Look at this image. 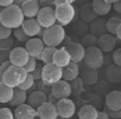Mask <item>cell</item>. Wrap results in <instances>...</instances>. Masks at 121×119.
<instances>
[{"label": "cell", "instance_id": "obj_1", "mask_svg": "<svg viewBox=\"0 0 121 119\" xmlns=\"http://www.w3.org/2000/svg\"><path fill=\"white\" fill-rule=\"evenodd\" d=\"M24 20H25V17L22 14L21 7L14 6V4L3 8L1 12H0V22L4 26L10 28V29H17V28L22 26Z\"/></svg>", "mask_w": 121, "mask_h": 119}, {"label": "cell", "instance_id": "obj_2", "mask_svg": "<svg viewBox=\"0 0 121 119\" xmlns=\"http://www.w3.org/2000/svg\"><path fill=\"white\" fill-rule=\"evenodd\" d=\"M26 75H28V72L25 71L22 67L10 65L7 68V71L4 72V75L1 78V82L4 84H7V86H10V87H13V89H15L25 80Z\"/></svg>", "mask_w": 121, "mask_h": 119}, {"label": "cell", "instance_id": "obj_3", "mask_svg": "<svg viewBox=\"0 0 121 119\" xmlns=\"http://www.w3.org/2000/svg\"><path fill=\"white\" fill-rule=\"evenodd\" d=\"M65 39V31L64 28L59 24H54L50 28L43 29V36H42V40L45 43V46H52V47H56L61 44Z\"/></svg>", "mask_w": 121, "mask_h": 119}, {"label": "cell", "instance_id": "obj_4", "mask_svg": "<svg viewBox=\"0 0 121 119\" xmlns=\"http://www.w3.org/2000/svg\"><path fill=\"white\" fill-rule=\"evenodd\" d=\"M84 62L88 68L92 69H99L103 64H104V56L103 51L100 48L95 46V47H88L85 50V57Z\"/></svg>", "mask_w": 121, "mask_h": 119}, {"label": "cell", "instance_id": "obj_5", "mask_svg": "<svg viewBox=\"0 0 121 119\" xmlns=\"http://www.w3.org/2000/svg\"><path fill=\"white\" fill-rule=\"evenodd\" d=\"M63 79V69L60 67L52 64H45V67L42 68V82L48 86H53L56 82H59Z\"/></svg>", "mask_w": 121, "mask_h": 119}, {"label": "cell", "instance_id": "obj_6", "mask_svg": "<svg viewBox=\"0 0 121 119\" xmlns=\"http://www.w3.org/2000/svg\"><path fill=\"white\" fill-rule=\"evenodd\" d=\"M54 14H56V21L59 22V25L64 26L73 22L75 17V7L73 4H59L54 8Z\"/></svg>", "mask_w": 121, "mask_h": 119}, {"label": "cell", "instance_id": "obj_7", "mask_svg": "<svg viewBox=\"0 0 121 119\" xmlns=\"http://www.w3.org/2000/svg\"><path fill=\"white\" fill-rule=\"evenodd\" d=\"M56 108H57V114L60 118L64 119H70L75 115V103L70 98H61V100H57L56 103Z\"/></svg>", "mask_w": 121, "mask_h": 119}, {"label": "cell", "instance_id": "obj_8", "mask_svg": "<svg viewBox=\"0 0 121 119\" xmlns=\"http://www.w3.org/2000/svg\"><path fill=\"white\" fill-rule=\"evenodd\" d=\"M38 22L43 29L50 28L56 24V14H54V8L53 7H40V10L36 15Z\"/></svg>", "mask_w": 121, "mask_h": 119}, {"label": "cell", "instance_id": "obj_9", "mask_svg": "<svg viewBox=\"0 0 121 119\" xmlns=\"http://www.w3.org/2000/svg\"><path fill=\"white\" fill-rule=\"evenodd\" d=\"M50 94L53 97H56L57 100H61V98H68L70 95L73 94L71 91V86H70V82L61 79L59 82L52 86V90H50Z\"/></svg>", "mask_w": 121, "mask_h": 119}, {"label": "cell", "instance_id": "obj_10", "mask_svg": "<svg viewBox=\"0 0 121 119\" xmlns=\"http://www.w3.org/2000/svg\"><path fill=\"white\" fill-rule=\"evenodd\" d=\"M43 48H45V43H43L42 37H29L28 42H25V50L28 51L29 57L39 60Z\"/></svg>", "mask_w": 121, "mask_h": 119}, {"label": "cell", "instance_id": "obj_11", "mask_svg": "<svg viewBox=\"0 0 121 119\" xmlns=\"http://www.w3.org/2000/svg\"><path fill=\"white\" fill-rule=\"evenodd\" d=\"M29 60V54L28 51L25 50V47H15L11 48L10 51V57H9V61L11 62V65H15V67H22L26 64V61Z\"/></svg>", "mask_w": 121, "mask_h": 119}, {"label": "cell", "instance_id": "obj_12", "mask_svg": "<svg viewBox=\"0 0 121 119\" xmlns=\"http://www.w3.org/2000/svg\"><path fill=\"white\" fill-rule=\"evenodd\" d=\"M24 32L29 37H35V36H43V28L40 26V24L38 22L36 18H25L24 22H22V26Z\"/></svg>", "mask_w": 121, "mask_h": 119}, {"label": "cell", "instance_id": "obj_13", "mask_svg": "<svg viewBox=\"0 0 121 119\" xmlns=\"http://www.w3.org/2000/svg\"><path fill=\"white\" fill-rule=\"evenodd\" d=\"M64 48H65L67 53L70 54V57H71V61H73V62L79 64L81 61H84L85 50H86V48H85L81 43H78V42H71V43H68Z\"/></svg>", "mask_w": 121, "mask_h": 119}, {"label": "cell", "instance_id": "obj_14", "mask_svg": "<svg viewBox=\"0 0 121 119\" xmlns=\"http://www.w3.org/2000/svg\"><path fill=\"white\" fill-rule=\"evenodd\" d=\"M117 44V37L114 35H110V33H103L102 36L97 37V47L100 48L103 53H110V51H114Z\"/></svg>", "mask_w": 121, "mask_h": 119}, {"label": "cell", "instance_id": "obj_15", "mask_svg": "<svg viewBox=\"0 0 121 119\" xmlns=\"http://www.w3.org/2000/svg\"><path fill=\"white\" fill-rule=\"evenodd\" d=\"M36 115V108H34L29 104H21V105L15 107V111H14L15 119H34Z\"/></svg>", "mask_w": 121, "mask_h": 119}, {"label": "cell", "instance_id": "obj_16", "mask_svg": "<svg viewBox=\"0 0 121 119\" xmlns=\"http://www.w3.org/2000/svg\"><path fill=\"white\" fill-rule=\"evenodd\" d=\"M36 112H38V116L42 119H56L59 118V114H57V108L54 104L52 103H45L42 104L39 108H36Z\"/></svg>", "mask_w": 121, "mask_h": 119}, {"label": "cell", "instance_id": "obj_17", "mask_svg": "<svg viewBox=\"0 0 121 119\" xmlns=\"http://www.w3.org/2000/svg\"><path fill=\"white\" fill-rule=\"evenodd\" d=\"M21 10L25 18H36L38 12L40 10V4L38 0H26L21 4Z\"/></svg>", "mask_w": 121, "mask_h": 119}, {"label": "cell", "instance_id": "obj_18", "mask_svg": "<svg viewBox=\"0 0 121 119\" xmlns=\"http://www.w3.org/2000/svg\"><path fill=\"white\" fill-rule=\"evenodd\" d=\"M106 107L111 111H121V91L113 90L106 95Z\"/></svg>", "mask_w": 121, "mask_h": 119}, {"label": "cell", "instance_id": "obj_19", "mask_svg": "<svg viewBox=\"0 0 121 119\" xmlns=\"http://www.w3.org/2000/svg\"><path fill=\"white\" fill-rule=\"evenodd\" d=\"M54 65L60 67V68H64L65 65H68L71 62V57L70 54L67 53V50L63 47V48H57L56 53L53 54V61H52Z\"/></svg>", "mask_w": 121, "mask_h": 119}, {"label": "cell", "instance_id": "obj_20", "mask_svg": "<svg viewBox=\"0 0 121 119\" xmlns=\"http://www.w3.org/2000/svg\"><path fill=\"white\" fill-rule=\"evenodd\" d=\"M26 101H28L29 105H32L34 108H39L42 104L48 103V94L45 91H40V90H34L31 94L28 95Z\"/></svg>", "mask_w": 121, "mask_h": 119}, {"label": "cell", "instance_id": "obj_21", "mask_svg": "<svg viewBox=\"0 0 121 119\" xmlns=\"http://www.w3.org/2000/svg\"><path fill=\"white\" fill-rule=\"evenodd\" d=\"M63 69V79L64 80H67V82H71L74 80L75 78H78V75H79V67H78V64L77 62H70L68 65H65L64 68H61Z\"/></svg>", "mask_w": 121, "mask_h": 119}, {"label": "cell", "instance_id": "obj_22", "mask_svg": "<svg viewBox=\"0 0 121 119\" xmlns=\"http://www.w3.org/2000/svg\"><path fill=\"white\" fill-rule=\"evenodd\" d=\"M106 79L110 83H120L121 82V67L113 64L106 68Z\"/></svg>", "mask_w": 121, "mask_h": 119}, {"label": "cell", "instance_id": "obj_23", "mask_svg": "<svg viewBox=\"0 0 121 119\" xmlns=\"http://www.w3.org/2000/svg\"><path fill=\"white\" fill-rule=\"evenodd\" d=\"M111 3H109L107 0H93L92 1V8L96 12V15H107L111 11Z\"/></svg>", "mask_w": 121, "mask_h": 119}, {"label": "cell", "instance_id": "obj_24", "mask_svg": "<svg viewBox=\"0 0 121 119\" xmlns=\"http://www.w3.org/2000/svg\"><path fill=\"white\" fill-rule=\"evenodd\" d=\"M89 31L92 35H95L96 37L102 36L103 33H106V21L103 18H96L95 21H92L89 25Z\"/></svg>", "mask_w": 121, "mask_h": 119}, {"label": "cell", "instance_id": "obj_25", "mask_svg": "<svg viewBox=\"0 0 121 119\" xmlns=\"http://www.w3.org/2000/svg\"><path fill=\"white\" fill-rule=\"evenodd\" d=\"M81 79H82V82L86 86H92V84H95L99 80V73H97V69H92V68H88L86 67V69L82 71V76H81Z\"/></svg>", "mask_w": 121, "mask_h": 119}, {"label": "cell", "instance_id": "obj_26", "mask_svg": "<svg viewBox=\"0 0 121 119\" xmlns=\"http://www.w3.org/2000/svg\"><path fill=\"white\" fill-rule=\"evenodd\" d=\"M79 15H81V20L85 21V22H92V21H95L97 18L96 12L93 11V8H92V4H89V3H85L84 6L81 7V10H79Z\"/></svg>", "mask_w": 121, "mask_h": 119}, {"label": "cell", "instance_id": "obj_27", "mask_svg": "<svg viewBox=\"0 0 121 119\" xmlns=\"http://www.w3.org/2000/svg\"><path fill=\"white\" fill-rule=\"evenodd\" d=\"M26 98H28L26 91L21 90L20 87H15V89H14V93H13V98H11V101H10V104H11V107H18V105L26 103Z\"/></svg>", "mask_w": 121, "mask_h": 119}, {"label": "cell", "instance_id": "obj_28", "mask_svg": "<svg viewBox=\"0 0 121 119\" xmlns=\"http://www.w3.org/2000/svg\"><path fill=\"white\" fill-rule=\"evenodd\" d=\"M97 114L99 111L93 105H84L78 111V119H96Z\"/></svg>", "mask_w": 121, "mask_h": 119}, {"label": "cell", "instance_id": "obj_29", "mask_svg": "<svg viewBox=\"0 0 121 119\" xmlns=\"http://www.w3.org/2000/svg\"><path fill=\"white\" fill-rule=\"evenodd\" d=\"M13 93H14V89L4 84L0 80V104H7L10 103L13 98Z\"/></svg>", "mask_w": 121, "mask_h": 119}, {"label": "cell", "instance_id": "obj_30", "mask_svg": "<svg viewBox=\"0 0 121 119\" xmlns=\"http://www.w3.org/2000/svg\"><path fill=\"white\" fill-rule=\"evenodd\" d=\"M56 50H57L56 47L45 46V48H43V51H42V54H40L39 60H42L43 64H52V61H53V54L56 53Z\"/></svg>", "mask_w": 121, "mask_h": 119}, {"label": "cell", "instance_id": "obj_31", "mask_svg": "<svg viewBox=\"0 0 121 119\" xmlns=\"http://www.w3.org/2000/svg\"><path fill=\"white\" fill-rule=\"evenodd\" d=\"M120 24H121V20L118 17H111V18H109L106 21V31H107V33L116 35V31H117V28H118Z\"/></svg>", "mask_w": 121, "mask_h": 119}, {"label": "cell", "instance_id": "obj_32", "mask_svg": "<svg viewBox=\"0 0 121 119\" xmlns=\"http://www.w3.org/2000/svg\"><path fill=\"white\" fill-rule=\"evenodd\" d=\"M70 86H71L73 94H77V95L81 94L85 89V84H84V82H82L81 78H75L74 80H71V82H70Z\"/></svg>", "mask_w": 121, "mask_h": 119}, {"label": "cell", "instance_id": "obj_33", "mask_svg": "<svg viewBox=\"0 0 121 119\" xmlns=\"http://www.w3.org/2000/svg\"><path fill=\"white\" fill-rule=\"evenodd\" d=\"M73 29H74V32H75V33L84 36V35H86V33L89 32V24L81 20V21H78V22H75V24H74Z\"/></svg>", "mask_w": 121, "mask_h": 119}, {"label": "cell", "instance_id": "obj_34", "mask_svg": "<svg viewBox=\"0 0 121 119\" xmlns=\"http://www.w3.org/2000/svg\"><path fill=\"white\" fill-rule=\"evenodd\" d=\"M35 82H36V80L34 79L32 73H28V75H26V78H25V80L20 84L18 87H20L21 90H24V91H28V90H32V89L35 87Z\"/></svg>", "mask_w": 121, "mask_h": 119}, {"label": "cell", "instance_id": "obj_35", "mask_svg": "<svg viewBox=\"0 0 121 119\" xmlns=\"http://www.w3.org/2000/svg\"><path fill=\"white\" fill-rule=\"evenodd\" d=\"M85 48L88 47H95L97 44V37L92 33H86V35L82 36V43H81Z\"/></svg>", "mask_w": 121, "mask_h": 119}, {"label": "cell", "instance_id": "obj_36", "mask_svg": "<svg viewBox=\"0 0 121 119\" xmlns=\"http://www.w3.org/2000/svg\"><path fill=\"white\" fill-rule=\"evenodd\" d=\"M13 35H14V37H17L18 42H28V39H29V36L25 33L24 29H22L21 26L17 28V29H14V31H13Z\"/></svg>", "mask_w": 121, "mask_h": 119}, {"label": "cell", "instance_id": "obj_37", "mask_svg": "<svg viewBox=\"0 0 121 119\" xmlns=\"http://www.w3.org/2000/svg\"><path fill=\"white\" fill-rule=\"evenodd\" d=\"M13 46H14V40L11 39V36L10 37H7V39H1L0 40V50H11Z\"/></svg>", "mask_w": 121, "mask_h": 119}, {"label": "cell", "instance_id": "obj_38", "mask_svg": "<svg viewBox=\"0 0 121 119\" xmlns=\"http://www.w3.org/2000/svg\"><path fill=\"white\" fill-rule=\"evenodd\" d=\"M36 65H38L36 58H34V57H29V60L26 61V64L24 65V69L28 72V73H32V72H34V69L36 68Z\"/></svg>", "mask_w": 121, "mask_h": 119}, {"label": "cell", "instance_id": "obj_39", "mask_svg": "<svg viewBox=\"0 0 121 119\" xmlns=\"http://www.w3.org/2000/svg\"><path fill=\"white\" fill-rule=\"evenodd\" d=\"M11 33H13V29L7 28V26H4V25L0 22V40H1V39H7V37H10Z\"/></svg>", "mask_w": 121, "mask_h": 119}, {"label": "cell", "instance_id": "obj_40", "mask_svg": "<svg viewBox=\"0 0 121 119\" xmlns=\"http://www.w3.org/2000/svg\"><path fill=\"white\" fill-rule=\"evenodd\" d=\"M0 119H15L10 108H0Z\"/></svg>", "mask_w": 121, "mask_h": 119}, {"label": "cell", "instance_id": "obj_41", "mask_svg": "<svg viewBox=\"0 0 121 119\" xmlns=\"http://www.w3.org/2000/svg\"><path fill=\"white\" fill-rule=\"evenodd\" d=\"M113 62L116 65L121 67V48H117L113 51Z\"/></svg>", "mask_w": 121, "mask_h": 119}, {"label": "cell", "instance_id": "obj_42", "mask_svg": "<svg viewBox=\"0 0 121 119\" xmlns=\"http://www.w3.org/2000/svg\"><path fill=\"white\" fill-rule=\"evenodd\" d=\"M42 68H43V67L36 65V68L34 69V72H32V76H34V79H35V80H40V79H42Z\"/></svg>", "mask_w": 121, "mask_h": 119}, {"label": "cell", "instance_id": "obj_43", "mask_svg": "<svg viewBox=\"0 0 121 119\" xmlns=\"http://www.w3.org/2000/svg\"><path fill=\"white\" fill-rule=\"evenodd\" d=\"M11 51V50H10ZM10 51L9 50H0V64L9 61V57H10Z\"/></svg>", "mask_w": 121, "mask_h": 119}, {"label": "cell", "instance_id": "obj_44", "mask_svg": "<svg viewBox=\"0 0 121 119\" xmlns=\"http://www.w3.org/2000/svg\"><path fill=\"white\" fill-rule=\"evenodd\" d=\"M106 114L109 115V118L113 119H121V111H111V109H107Z\"/></svg>", "mask_w": 121, "mask_h": 119}, {"label": "cell", "instance_id": "obj_45", "mask_svg": "<svg viewBox=\"0 0 121 119\" xmlns=\"http://www.w3.org/2000/svg\"><path fill=\"white\" fill-rule=\"evenodd\" d=\"M11 65V62L10 61H6V62H3V64H0V80H1V78H3V75H4V72L7 71V68Z\"/></svg>", "mask_w": 121, "mask_h": 119}, {"label": "cell", "instance_id": "obj_46", "mask_svg": "<svg viewBox=\"0 0 121 119\" xmlns=\"http://www.w3.org/2000/svg\"><path fill=\"white\" fill-rule=\"evenodd\" d=\"M13 3H14V0H0V7L1 8H6L9 6H11Z\"/></svg>", "mask_w": 121, "mask_h": 119}, {"label": "cell", "instance_id": "obj_47", "mask_svg": "<svg viewBox=\"0 0 121 119\" xmlns=\"http://www.w3.org/2000/svg\"><path fill=\"white\" fill-rule=\"evenodd\" d=\"M75 0H54V3H56V6H59V4H73Z\"/></svg>", "mask_w": 121, "mask_h": 119}, {"label": "cell", "instance_id": "obj_48", "mask_svg": "<svg viewBox=\"0 0 121 119\" xmlns=\"http://www.w3.org/2000/svg\"><path fill=\"white\" fill-rule=\"evenodd\" d=\"M113 8H114V11L121 14V1H117V3H114L113 4Z\"/></svg>", "mask_w": 121, "mask_h": 119}, {"label": "cell", "instance_id": "obj_49", "mask_svg": "<svg viewBox=\"0 0 121 119\" xmlns=\"http://www.w3.org/2000/svg\"><path fill=\"white\" fill-rule=\"evenodd\" d=\"M96 119H110V118H109V115H107L106 112H99Z\"/></svg>", "mask_w": 121, "mask_h": 119}, {"label": "cell", "instance_id": "obj_50", "mask_svg": "<svg viewBox=\"0 0 121 119\" xmlns=\"http://www.w3.org/2000/svg\"><path fill=\"white\" fill-rule=\"evenodd\" d=\"M116 37H117V39H118V40H121V24L118 25V28H117V31H116Z\"/></svg>", "mask_w": 121, "mask_h": 119}, {"label": "cell", "instance_id": "obj_51", "mask_svg": "<svg viewBox=\"0 0 121 119\" xmlns=\"http://www.w3.org/2000/svg\"><path fill=\"white\" fill-rule=\"evenodd\" d=\"M48 101L49 103H52V104H54V105H56V103H57V98H56V97H53V95L50 94L48 97Z\"/></svg>", "mask_w": 121, "mask_h": 119}, {"label": "cell", "instance_id": "obj_52", "mask_svg": "<svg viewBox=\"0 0 121 119\" xmlns=\"http://www.w3.org/2000/svg\"><path fill=\"white\" fill-rule=\"evenodd\" d=\"M24 1H26V0H14V6H18V7H21V4L24 3Z\"/></svg>", "mask_w": 121, "mask_h": 119}, {"label": "cell", "instance_id": "obj_53", "mask_svg": "<svg viewBox=\"0 0 121 119\" xmlns=\"http://www.w3.org/2000/svg\"><path fill=\"white\" fill-rule=\"evenodd\" d=\"M109 3H111V4H114V3H117V1H121V0H107Z\"/></svg>", "mask_w": 121, "mask_h": 119}, {"label": "cell", "instance_id": "obj_54", "mask_svg": "<svg viewBox=\"0 0 121 119\" xmlns=\"http://www.w3.org/2000/svg\"><path fill=\"white\" fill-rule=\"evenodd\" d=\"M34 119H42V118H39V116H38V115H36V116H35V118H34Z\"/></svg>", "mask_w": 121, "mask_h": 119}, {"label": "cell", "instance_id": "obj_55", "mask_svg": "<svg viewBox=\"0 0 121 119\" xmlns=\"http://www.w3.org/2000/svg\"><path fill=\"white\" fill-rule=\"evenodd\" d=\"M39 1H48V0H39Z\"/></svg>", "mask_w": 121, "mask_h": 119}, {"label": "cell", "instance_id": "obj_56", "mask_svg": "<svg viewBox=\"0 0 121 119\" xmlns=\"http://www.w3.org/2000/svg\"><path fill=\"white\" fill-rule=\"evenodd\" d=\"M56 119H64V118H60V116H59V118H56Z\"/></svg>", "mask_w": 121, "mask_h": 119}, {"label": "cell", "instance_id": "obj_57", "mask_svg": "<svg viewBox=\"0 0 121 119\" xmlns=\"http://www.w3.org/2000/svg\"><path fill=\"white\" fill-rule=\"evenodd\" d=\"M1 10H3V8H1V7H0V12H1Z\"/></svg>", "mask_w": 121, "mask_h": 119}]
</instances>
